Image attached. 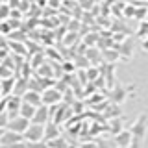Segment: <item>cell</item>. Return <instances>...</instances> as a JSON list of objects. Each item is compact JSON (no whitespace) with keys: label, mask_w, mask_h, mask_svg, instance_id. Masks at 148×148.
<instances>
[{"label":"cell","mask_w":148,"mask_h":148,"mask_svg":"<svg viewBox=\"0 0 148 148\" xmlns=\"http://www.w3.org/2000/svg\"><path fill=\"white\" fill-rule=\"evenodd\" d=\"M96 102H104V98H102V96L98 95V92H96V95H92V96H91V100H89V106H95Z\"/></svg>","instance_id":"cell-28"},{"label":"cell","mask_w":148,"mask_h":148,"mask_svg":"<svg viewBox=\"0 0 148 148\" xmlns=\"http://www.w3.org/2000/svg\"><path fill=\"white\" fill-rule=\"evenodd\" d=\"M87 58V61L92 63V67H98L102 63V54H100V48L98 46H87L85 54H83Z\"/></svg>","instance_id":"cell-12"},{"label":"cell","mask_w":148,"mask_h":148,"mask_svg":"<svg viewBox=\"0 0 148 148\" xmlns=\"http://www.w3.org/2000/svg\"><path fill=\"white\" fill-rule=\"evenodd\" d=\"M133 46H135V41L133 37H124L119 45H115V48L119 50L120 59H130L133 56Z\"/></svg>","instance_id":"cell-6"},{"label":"cell","mask_w":148,"mask_h":148,"mask_svg":"<svg viewBox=\"0 0 148 148\" xmlns=\"http://www.w3.org/2000/svg\"><path fill=\"white\" fill-rule=\"evenodd\" d=\"M74 65H76V69H83V67H89V61H87V58L83 54H80V56H76Z\"/></svg>","instance_id":"cell-23"},{"label":"cell","mask_w":148,"mask_h":148,"mask_svg":"<svg viewBox=\"0 0 148 148\" xmlns=\"http://www.w3.org/2000/svg\"><path fill=\"white\" fill-rule=\"evenodd\" d=\"M28 124H30V120H28V119L17 115V117H13V119H8L6 130H11V132H15V133H24V130L28 128Z\"/></svg>","instance_id":"cell-7"},{"label":"cell","mask_w":148,"mask_h":148,"mask_svg":"<svg viewBox=\"0 0 148 148\" xmlns=\"http://www.w3.org/2000/svg\"><path fill=\"white\" fill-rule=\"evenodd\" d=\"M61 135V128H59V124L56 122H46L45 124V135H43V141H50V139H56Z\"/></svg>","instance_id":"cell-13"},{"label":"cell","mask_w":148,"mask_h":148,"mask_svg":"<svg viewBox=\"0 0 148 148\" xmlns=\"http://www.w3.org/2000/svg\"><path fill=\"white\" fill-rule=\"evenodd\" d=\"M48 148H71V143L67 139H63L61 135L56 137V139H50V141H45Z\"/></svg>","instance_id":"cell-18"},{"label":"cell","mask_w":148,"mask_h":148,"mask_svg":"<svg viewBox=\"0 0 148 148\" xmlns=\"http://www.w3.org/2000/svg\"><path fill=\"white\" fill-rule=\"evenodd\" d=\"M132 139H133L132 132H130V130H124V128L120 130L119 133L113 135V141H115V145H117V148H128L130 143H132Z\"/></svg>","instance_id":"cell-10"},{"label":"cell","mask_w":148,"mask_h":148,"mask_svg":"<svg viewBox=\"0 0 148 148\" xmlns=\"http://www.w3.org/2000/svg\"><path fill=\"white\" fill-rule=\"evenodd\" d=\"M43 135H45V124L30 122L22 133V139L24 141H43Z\"/></svg>","instance_id":"cell-3"},{"label":"cell","mask_w":148,"mask_h":148,"mask_svg":"<svg viewBox=\"0 0 148 148\" xmlns=\"http://www.w3.org/2000/svg\"><path fill=\"white\" fill-rule=\"evenodd\" d=\"M61 96H63V92L59 91V89H56V87H46V89L41 91V102H43L45 106H56V104H59L61 102Z\"/></svg>","instance_id":"cell-1"},{"label":"cell","mask_w":148,"mask_h":148,"mask_svg":"<svg viewBox=\"0 0 148 148\" xmlns=\"http://www.w3.org/2000/svg\"><path fill=\"white\" fill-rule=\"evenodd\" d=\"M124 9H126V11H124V15H126V17H132V15H135V6H126Z\"/></svg>","instance_id":"cell-29"},{"label":"cell","mask_w":148,"mask_h":148,"mask_svg":"<svg viewBox=\"0 0 148 148\" xmlns=\"http://www.w3.org/2000/svg\"><path fill=\"white\" fill-rule=\"evenodd\" d=\"M8 46L13 50V52H17V56H28V48L22 43H18V41H15V43H13V41H9Z\"/></svg>","instance_id":"cell-20"},{"label":"cell","mask_w":148,"mask_h":148,"mask_svg":"<svg viewBox=\"0 0 148 148\" xmlns=\"http://www.w3.org/2000/svg\"><path fill=\"white\" fill-rule=\"evenodd\" d=\"M96 146H98V148H117L115 141H102V139L96 141Z\"/></svg>","instance_id":"cell-27"},{"label":"cell","mask_w":148,"mask_h":148,"mask_svg":"<svg viewBox=\"0 0 148 148\" xmlns=\"http://www.w3.org/2000/svg\"><path fill=\"white\" fill-rule=\"evenodd\" d=\"M108 96H109V102H113V104H122V102L124 100H126L128 98V89H124V85H122V83H115V85L113 87H111V89L108 91Z\"/></svg>","instance_id":"cell-4"},{"label":"cell","mask_w":148,"mask_h":148,"mask_svg":"<svg viewBox=\"0 0 148 148\" xmlns=\"http://www.w3.org/2000/svg\"><path fill=\"white\" fill-rule=\"evenodd\" d=\"M17 143H24L22 133H15L11 130H2V133H0V145H17Z\"/></svg>","instance_id":"cell-9"},{"label":"cell","mask_w":148,"mask_h":148,"mask_svg":"<svg viewBox=\"0 0 148 148\" xmlns=\"http://www.w3.org/2000/svg\"><path fill=\"white\" fill-rule=\"evenodd\" d=\"M100 54H102V63H117L119 59H120V54H119V50L115 48V46H109V48H102L100 50Z\"/></svg>","instance_id":"cell-11"},{"label":"cell","mask_w":148,"mask_h":148,"mask_svg":"<svg viewBox=\"0 0 148 148\" xmlns=\"http://www.w3.org/2000/svg\"><path fill=\"white\" fill-rule=\"evenodd\" d=\"M21 100H22V102H26V104H30V106H34V108H37V106L43 104V102H41V92L32 91V89H28L24 95L21 96Z\"/></svg>","instance_id":"cell-14"},{"label":"cell","mask_w":148,"mask_h":148,"mask_svg":"<svg viewBox=\"0 0 148 148\" xmlns=\"http://www.w3.org/2000/svg\"><path fill=\"white\" fill-rule=\"evenodd\" d=\"M61 69H63V72H67V74H74V72H76V65H74V61H71V59L65 61Z\"/></svg>","instance_id":"cell-26"},{"label":"cell","mask_w":148,"mask_h":148,"mask_svg":"<svg viewBox=\"0 0 148 148\" xmlns=\"http://www.w3.org/2000/svg\"><path fill=\"white\" fill-rule=\"evenodd\" d=\"M24 148H46L45 141H24Z\"/></svg>","instance_id":"cell-24"},{"label":"cell","mask_w":148,"mask_h":148,"mask_svg":"<svg viewBox=\"0 0 148 148\" xmlns=\"http://www.w3.org/2000/svg\"><path fill=\"white\" fill-rule=\"evenodd\" d=\"M37 2H39V6H45V4H46V0H37Z\"/></svg>","instance_id":"cell-33"},{"label":"cell","mask_w":148,"mask_h":148,"mask_svg":"<svg viewBox=\"0 0 148 148\" xmlns=\"http://www.w3.org/2000/svg\"><path fill=\"white\" fill-rule=\"evenodd\" d=\"M48 120H50V108H48V106H45V104H41V106H37V108H35V113H34V117H32L30 122L46 124Z\"/></svg>","instance_id":"cell-8"},{"label":"cell","mask_w":148,"mask_h":148,"mask_svg":"<svg viewBox=\"0 0 148 148\" xmlns=\"http://www.w3.org/2000/svg\"><path fill=\"white\" fill-rule=\"evenodd\" d=\"M80 4H82L83 9H89V8L92 6V0H80Z\"/></svg>","instance_id":"cell-31"},{"label":"cell","mask_w":148,"mask_h":148,"mask_svg":"<svg viewBox=\"0 0 148 148\" xmlns=\"http://www.w3.org/2000/svg\"><path fill=\"white\" fill-rule=\"evenodd\" d=\"M9 11H11V8H9L8 4H0V21H8Z\"/></svg>","instance_id":"cell-25"},{"label":"cell","mask_w":148,"mask_h":148,"mask_svg":"<svg viewBox=\"0 0 148 148\" xmlns=\"http://www.w3.org/2000/svg\"><path fill=\"white\" fill-rule=\"evenodd\" d=\"M122 128H124V126H122V119H120V117H113V119H109L108 122H106V130H108L111 135L119 133Z\"/></svg>","instance_id":"cell-16"},{"label":"cell","mask_w":148,"mask_h":148,"mask_svg":"<svg viewBox=\"0 0 148 148\" xmlns=\"http://www.w3.org/2000/svg\"><path fill=\"white\" fill-rule=\"evenodd\" d=\"M34 113H35V108H34V106L26 104V102H21V108H18V115H21V117H24V119H28V120H32Z\"/></svg>","instance_id":"cell-19"},{"label":"cell","mask_w":148,"mask_h":148,"mask_svg":"<svg viewBox=\"0 0 148 148\" xmlns=\"http://www.w3.org/2000/svg\"><path fill=\"white\" fill-rule=\"evenodd\" d=\"M4 102H6V115H8V119H13V117H17L18 115V108H21V96H15V95H8V96H4Z\"/></svg>","instance_id":"cell-5"},{"label":"cell","mask_w":148,"mask_h":148,"mask_svg":"<svg viewBox=\"0 0 148 148\" xmlns=\"http://www.w3.org/2000/svg\"><path fill=\"white\" fill-rule=\"evenodd\" d=\"M141 46H143V50H145V52H148V35H146V37H143Z\"/></svg>","instance_id":"cell-32"},{"label":"cell","mask_w":148,"mask_h":148,"mask_svg":"<svg viewBox=\"0 0 148 148\" xmlns=\"http://www.w3.org/2000/svg\"><path fill=\"white\" fill-rule=\"evenodd\" d=\"M46 148H48V146H46Z\"/></svg>","instance_id":"cell-35"},{"label":"cell","mask_w":148,"mask_h":148,"mask_svg":"<svg viewBox=\"0 0 148 148\" xmlns=\"http://www.w3.org/2000/svg\"><path fill=\"white\" fill-rule=\"evenodd\" d=\"M9 2V0H0V4H8Z\"/></svg>","instance_id":"cell-34"},{"label":"cell","mask_w":148,"mask_h":148,"mask_svg":"<svg viewBox=\"0 0 148 148\" xmlns=\"http://www.w3.org/2000/svg\"><path fill=\"white\" fill-rule=\"evenodd\" d=\"M98 76H100L98 67H87V69H85V78H87V83H89V82H95Z\"/></svg>","instance_id":"cell-21"},{"label":"cell","mask_w":148,"mask_h":148,"mask_svg":"<svg viewBox=\"0 0 148 148\" xmlns=\"http://www.w3.org/2000/svg\"><path fill=\"white\" fill-rule=\"evenodd\" d=\"M13 83H15V76H9V78H4L0 82V96H8L13 92Z\"/></svg>","instance_id":"cell-17"},{"label":"cell","mask_w":148,"mask_h":148,"mask_svg":"<svg viewBox=\"0 0 148 148\" xmlns=\"http://www.w3.org/2000/svg\"><path fill=\"white\" fill-rule=\"evenodd\" d=\"M78 148H98V146H96V141H95V143H82Z\"/></svg>","instance_id":"cell-30"},{"label":"cell","mask_w":148,"mask_h":148,"mask_svg":"<svg viewBox=\"0 0 148 148\" xmlns=\"http://www.w3.org/2000/svg\"><path fill=\"white\" fill-rule=\"evenodd\" d=\"M146 128H148V120H146V113H141L139 117L133 120L132 128H130V132H132V135L135 139H145L146 135Z\"/></svg>","instance_id":"cell-2"},{"label":"cell","mask_w":148,"mask_h":148,"mask_svg":"<svg viewBox=\"0 0 148 148\" xmlns=\"http://www.w3.org/2000/svg\"><path fill=\"white\" fill-rule=\"evenodd\" d=\"M96 41H98V34H95V32H89L83 37V45L85 46H96Z\"/></svg>","instance_id":"cell-22"},{"label":"cell","mask_w":148,"mask_h":148,"mask_svg":"<svg viewBox=\"0 0 148 148\" xmlns=\"http://www.w3.org/2000/svg\"><path fill=\"white\" fill-rule=\"evenodd\" d=\"M26 91H28V78H21V76H17V78H15V83H13V92H11V95H15V96H22Z\"/></svg>","instance_id":"cell-15"}]
</instances>
